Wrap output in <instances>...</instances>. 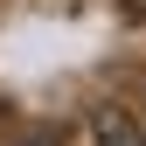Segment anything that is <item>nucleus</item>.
<instances>
[{
    "mask_svg": "<svg viewBox=\"0 0 146 146\" xmlns=\"http://www.w3.org/2000/svg\"><path fill=\"white\" fill-rule=\"evenodd\" d=\"M84 146H146V132H139V118L125 104H98L84 118Z\"/></svg>",
    "mask_w": 146,
    "mask_h": 146,
    "instance_id": "nucleus-1",
    "label": "nucleus"
},
{
    "mask_svg": "<svg viewBox=\"0 0 146 146\" xmlns=\"http://www.w3.org/2000/svg\"><path fill=\"white\" fill-rule=\"evenodd\" d=\"M125 14H132V21H146V0H125Z\"/></svg>",
    "mask_w": 146,
    "mask_h": 146,
    "instance_id": "nucleus-2",
    "label": "nucleus"
}]
</instances>
